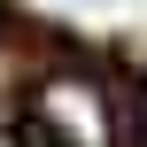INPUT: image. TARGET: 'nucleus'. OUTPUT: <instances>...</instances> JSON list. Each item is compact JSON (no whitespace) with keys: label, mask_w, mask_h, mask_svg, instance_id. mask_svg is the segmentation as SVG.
Listing matches in <instances>:
<instances>
[{"label":"nucleus","mask_w":147,"mask_h":147,"mask_svg":"<svg viewBox=\"0 0 147 147\" xmlns=\"http://www.w3.org/2000/svg\"><path fill=\"white\" fill-rule=\"evenodd\" d=\"M31 124L54 147H116V109H109V85L85 78V70H47L31 85Z\"/></svg>","instance_id":"nucleus-1"},{"label":"nucleus","mask_w":147,"mask_h":147,"mask_svg":"<svg viewBox=\"0 0 147 147\" xmlns=\"http://www.w3.org/2000/svg\"><path fill=\"white\" fill-rule=\"evenodd\" d=\"M0 147H23V140H16V132H8V124H0Z\"/></svg>","instance_id":"nucleus-2"},{"label":"nucleus","mask_w":147,"mask_h":147,"mask_svg":"<svg viewBox=\"0 0 147 147\" xmlns=\"http://www.w3.org/2000/svg\"><path fill=\"white\" fill-rule=\"evenodd\" d=\"M0 85H8V47H0Z\"/></svg>","instance_id":"nucleus-3"}]
</instances>
